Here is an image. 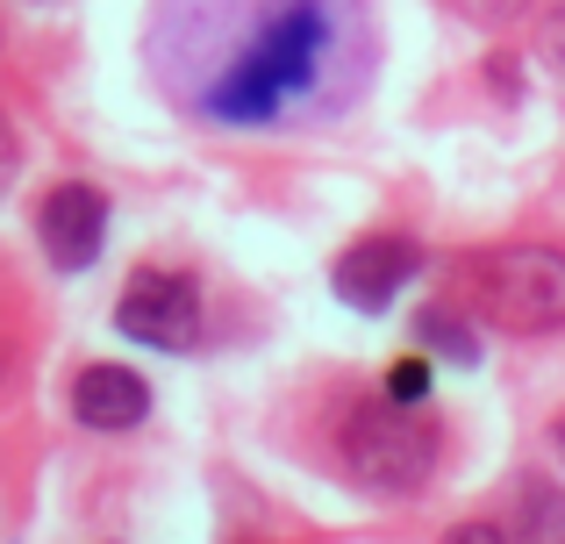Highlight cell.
Returning <instances> with one entry per match:
<instances>
[{
  "instance_id": "cell-1",
  "label": "cell",
  "mask_w": 565,
  "mask_h": 544,
  "mask_svg": "<svg viewBox=\"0 0 565 544\" xmlns=\"http://www.w3.org/2000/svg\"><path fill=\"white\" fill-rule=\"evenodd\" d=\"M166 94L215 129L316 122L373 65L365 0H166L151 29Z\"/></svg>"
},
{
  "instance_id": "cell-2",
  "label": "cell",
  "mask_w": 565,
  "mask_h": 544,
  "mask_svg": "<svg viewBox=\"0 0 565 544\" xmlns=\"http://www.w3.org/2000/svg\"><path fill=\"white\" fill-rule=\"evenodd\" d=\"M472 301L501 322V330H565V258L544 244H509V252L472 258Z\"/></svg>"
},
{
  "instance_id": "cell-3",
  "label": "cell",
  "mask_w": 565,
  "mask_h": 544,
  "mask_svg": "<svg viewBox=\"0 0 565 544\" xmlns=\"http://www.w3.org/2000/svg\"><path fill=\"white\" fill-rule=\"evenodd\" d=\"M344 459H351V473H359L365 488L415 494L429 480V466H437V430H429L408 402H394V394H386V402L351 408V423H344Z\"/></svg>"
},
{
  "instance_id": "cell-4",
  "label": "cell",
  "mask_w": 565,
  "mask_h": 544,
  "mask_svg": "<svg viewBox=\"0 0 565 544\" xmlns=\"http://www.w3.org/2000/svg\"><path fill=\"white\" fill-rule=\"evenodd\" d=\"M115 322H122V337H137V344H151V351H186L193 337H201V287H193L186 273L143 266L122 287V301H115Z\"/></svg>"
},
{
  "instance_id": "cell-5",
  "label": "cell",
  "mask_w": 565,
  "mask_h": 544,
  "mask_svg": "<svg viewBox=\"0 0 565 544\" xmlns=\"http://www.w3.org/2000/svg\"><path fill=\"white\" fill-rule=\"evenodd\" d=\"M36 237H43V252H51V266L86 273L100 258V244H108V201H100L94 186H57L36 209Z\"/></svg>"
},
{
  "instance_id": "cell-6",
  "label": "cell",
  "mask_w": 565,
  "mask_h": 544,
  "mask_svg": "<svg viewBox=\"0 0 565 544\" xmlns=\"http://www.w3.org/2000/svg\"><path fill=\"white\" fill-rule=\"evenodd\" d=\"M415 266H423L415 237H365V244H351V252L337 258V294H344L351 308H365V316H380V308L408 287Z\"/></svg>"
},
{
  "instance_id": "cell-7",
  "label": "cell",
  "mask_w": 565,
  "mask_h": 544,
  "mask_svg": "<svg viewBox=\"0 0 565 544\" xmlns=\"http://www.w3.org/2000/svg\"><path fill=\"white\" fill-rule=\"evenodd\" d=\"M72 416L86 430H137L151 416V387L137 373H122V365H86L79 387H72Z\"/></svg>"
},
{
  "instance_id": "cell-8",
  "label": "cell",
  "mask_w": 565,
  "mask_h": 544,
  "mask_svg": "<svg viewBox=\"0 0 565 544\" xmlns=\"http://www.w3.org/2000/svg\"><path fill=\"white\" fill-rule=\"evenodd\" d=\"M515 537L523 544H565V494L552 480H530L515 502Z\"/></svg>"
},
{
  "instance_id": "cell-9",
  "label": "cell",
  "mask_w": 565,
  "mask_h": 544,
  "mask_svg": "<svg viewBox=\"0 0 565 544\" xmlns=\"http://www.w3.org/2000/svg\"><path fill=\"white\" fill-rule=\"evenodd\" d=\"M415 337H423V351H437V359H451V365L480 359V337H472L458 316H444V308H423V316H415Z\"/></svg>"
},
{
  "instance_id": "cell-10",
  "label": "cell",
  "mask_w": 565,
  "mask_h": 544,
  "mask_svg": "<svg viewBox=\"0 0 565 544\" xmlns=\"http://www.w3.org/2000/svg\"><path fill=\"white\" fill-rule=\"evenodd\" d=\"M386 394H394V402H408V408L429 394V359H423V351H415V359H401L394 373H386Z\"/></svg>"
},
{
  "instance_id": "cell-11",
  "label": "cell",
  "mask_w": 565,
  "mask_h": 544,
  "mask_svg": "<svg viewBox=\"0 0 565 544\" xmlns=\"http://www.w3.org/2000/svg\"><path fill=\"white\" fill-rule=\"evenodd\" d=\"M544 57L565 72V0H544Z\"/></svg>"
},
{
  "instance_id": "cell-12",
  "label": "cell",
  "mask_w": 565,
  "mask_h": 544,
  "mask_svg": "<svg viewBox=\"0 0 565 544\" xmlns=\"http://www.w3.org/2000/svg\"><path fill=\"white\" fill-rule=\"evenodd\" d=\"M14 166H22V143H14V122H8V115H0V194H8Z\"/></svg>"
},
{
  "instance_id": "cell-13",
  "label": "cell",
  "mask_w": 565,
  "mask_h": 544,
  "mask_svg": "<svg viewBox=\"0 0 565 544\" xmlns=\"http://www.w3.org/2000/svg\"><path fill=\"white\" fill-rule=\"evenodd\" d=\"M444 544H509V537H501L494 523H458V531L444 537Z\"/></svg>"
},
{
  "instance_id": "cell-14",
  "label": "cell",
  "mask_w": 565,
  "mask_h": 544,
  "mask_svg": "<svg viewBox=\"0 0 565 544\" xmlns=\"http://www.w3.org/2000/svg\"><path fill=\"white\" fill-rule=\"evenodd\" d=\"M558 451H565V423H558Z\"/></svg>"
}]
</instances>
